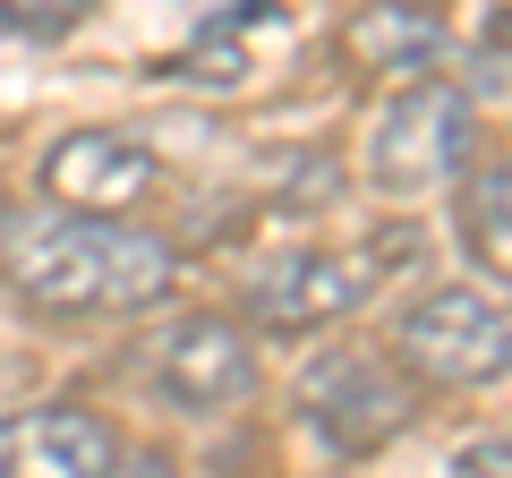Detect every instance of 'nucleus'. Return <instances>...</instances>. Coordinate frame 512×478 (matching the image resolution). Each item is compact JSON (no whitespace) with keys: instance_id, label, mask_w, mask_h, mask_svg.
Wrapping results in <instances>:
<instances>
[{"instance_id":"ddd939ff","label":"nucleus","mask_w":512,"mask_h":478,"mask_svg":"<svg viewBox=\"0 0 512 478\" xmlns=\"http://www.w3.org/2000/svg\"><path fill=\"white\" fill-rule=\"evenodd\" d=\"M470 35H478V52H512V18H504V9H487Z\"/></svg>"},{"instance_id":"20e7f679","label":"nucleus","mask_w":512,"mask_h":478,"mask_svg":"<svg viewBox=\"0 0 512 478\" xmlns=\"http://www.w3.org/2000/svg\"><path fill=\"white\" fill-rule=\"evenodd\" d=\"M470 146H478V103L453 77H410V86L367 120L359 171L384 197H427V188H444V180L470 171Z\"/></svg>"},{"instance_id":"6e6552de","label":"nucleus","mask_w":512,"mask_h":478,"mask_svg":"<svg viewBox=\"0 0 512 478\" xmlns=\"http://www.w3.org/2000/svg\"><path fill=\"white\" fill-rule=\"evenodd\" d=\"M0 478H120V436L86 402H35L0 419Z\"/></svg>"},{"instance_id":"f8f14e48","label":"nucleus","mask_w":512,"mask_h":478,"mask_svg":"<svg viewBox=\"0 0 512 478\" xmlns=\"http://www.w3.org/2000/svg\"><path fill=\"white\" fill-rule=\"evenodd\" d=\"M461 478H512V436L470 444V453H461Z\"/></svg>"},{"instance_id":"f257e3e1","label":"nucleus","mask_w":512,"mask_h":478,"mask_svg":"<svg viewBox=\"0 0 512 478\" xmlns=\"http://www.w3.org/2000/svg\"><path fill=\"white\" fill-rule=\"evenodd\" d=\"M0 274L43 316H137L180 282V248L146 222L26 214L0 248Z\"/></svg>"},{"instance_id":"39448f33","label":"nucleus","mask_w":512,"mask_h":478,"mask_svg":"<svg viewBox=\"0 0 512 478\" xmlns=\"http://www.w3.org/2000/svg\"><path fill=\"white\" fill-rule=\"evenodd\" d=\"M137 376L171 410H239L256 393V333L239 316L188 308L137 342Z\"/></svg>"},{"instance_id":"4468645a","label":"nucleus","mask_w":512,"mask_h":478,"mask_svg":"<svg viewBox=\"0 0 512 478\" xmlns=\"http://www.w3.org/2000/svg\"><path fill=\"white\" fill-rule=\"evenodd\" d=\"M9 231H18V214H9V188H0V248H9Z\"/></svg>"},{"instance_id":"423d86ee","label":"nucleus","mask_w":512,"mask_h":478,"mask_svg":"<svg viewBox=\"0 0 512 478\" xmlns=\"http://www.w3.org/2000/svg\"><path fill=\"white\" fill-rule=\"evenodd\" d=\"M299 410H308V427L333 453L359 461V453L393 444L419 419V385H410L384 350H325V359H308V376H299Z\"/></svg>"},{"instance_id":"7ed1b4c3","label":"nucleus","mask_w":512,"mask_h":478,"mask_svg":"<svg viewBox=\"0 0 512 478\" xmlns=\"http://www.w3.org/2000/svg\"><path fill=\"white\" fill-rule=\"evenodd\" d=\"M410 385L436 393H478L512 376V308L487 299L478 282H427L402 316H393V350H384Z\"/></svg>"},{"instance_id":"0eeeda50","label":"nucleus","mask_w":512,"mask_h":478,"mask_svg":"<svg viewBox=\"0 0 512 478\" xmlns=\"http://www.w3.org/2000/svg\"><path fill=\"white\" fill-rule=\"evenodd\" d=\"M154 180H163V163H154V146H137L128 129H69L35 171V188L60 214H94V222H120L128 205H146Z\"/></svg>"},{"instance_id":"9d476101","label":"nucleus","mask_w":512,"mask_h":478,"mask_svg":"<svg viewBox=\"0 0 512 478\" xmlns=\"http://www.w3.org/2000/svg\"><path fill=\"white\" fill-rule=\"evenodd\" d=\"M453 222H461V248H470L495 282H512V154H487V163L461 171Z\"/></svg>"},{"instance_id":"9b49d317","label":"nucleus","mask_w":512,"mask_h":478,"mask_svg":"<svg viewBox=\"0 0 512 478\" xmlns=\"http://www.w3.org/2000/svg\"><path fill=\"white\" fill-rule=\"evenodd\" d=\"M86 26V0H0V35H26V43H52Z\"/></svg>"},{"instance_id":"1a4fd4ad","label":"nucleus","mask_w":512,"mask_h":478,"mask_svg":"<svg viewBox=\"0 0 512 478\" xmlns=\"http://www.w3.org/2000/svg\"><path fill=\"white\" fill-rule=\"evenodd\" d=\"M342 52L376 77H410V69H436L453 52V26L436 9H350L342 18Z\"/></svg>"},{"instance_id":"f03ea898","label":"nucleus","mask_w":512,"mask_h":478,"mask_svg":"<svg viewBox=\"0 0 512 478\" xmlns=\"http://www.w3.org/2000/svg\"><path fill=\"white\" fill-rule=\"evenodd\" d=\"M410 257H419V231H384V239H359V248H291V257H265L248 274V291H239L248 333L308 342V333L342 325V316Z\"/></svg>"}]
</instances>
